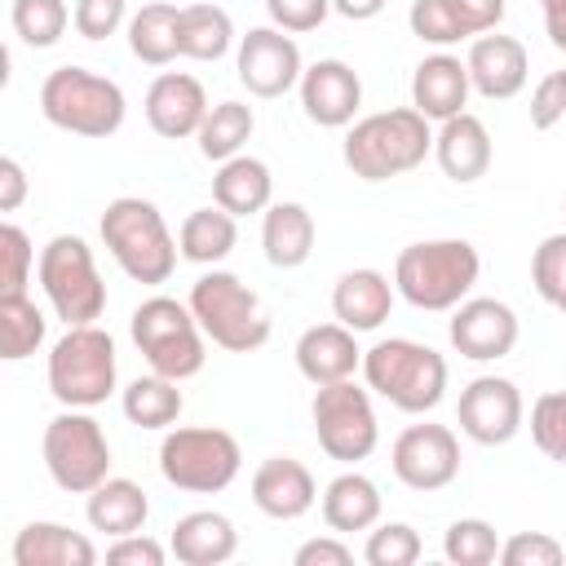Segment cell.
Returning a JSON list of instances; mask_svg holds the SVG:
<instances>
[{
	"mask_svg": "<svg viewBox=\"0 0 566 566\" xmlns=\"http://www.w3.org/2000/svg\"><path fill=\"white\" fill-rule=\"evenodd\" d=\"M447 336L460 358L495 363V358H509L517 345V314H513V305H504L495 296H469L451 310Z\"/></svg>",
	"mask_w": 566,
	"mask_h": 566,
	"instance_id": "2e32d148",
	"label": "cell"
},
{
	"mask_svg": "<svg viewBox=\"0 0 566 566\" xmlns=\"http://www.w3.org/2000/svg\"><path fill=\"white\" fill-rule=\"evenodd\" d=\"M40 115L71 133V137H115L124 128V115H128V102H124V88L111 80V75H97L88 66H53L40 84Z\"/></svg>",
	"mask_w": 566,
	"mask_h": 566,
	"instance_id": "5b68a950",
	"label": "cell"
},
{
	"mask_svg": "<svg viewBox=\"0 0 566 566\" xmlns=\"http://www.w3.org/2000/svg\"><path fill=\"white\" fill-rule=\"evenodd\" d=\"M557 310H562V318H566V296H562V305H557Z\"/></svg>",
	"mask_w": 566,
	"mask_h": 566,
	"instance_id": "11a10c76",
	"label": "cell"
},
{
	"mask_svg": "<svg viewBox=\"0 0 566 566\" xmlns=\"http://www.w3.org/2000/svg\"><path fill=\"white\" fill-rule=\"evenodd\" d=\"M433 150V128L416 106H389L349 124L340 159L358 181H394L424 164Z\"/></svg>",
	"mask_w": 566,
	"mask_h": 566,
	"instance_id": "6da1fadb",
	"label": "cell"
},
{
	"mask_svg": "<svg viewBox=\"0 0 566 566\" xmlns=\"http://www.w3.org/2000/svg\"><path fill=\"white\" fill-rule=\"evenodd\" d=\"M447 9L460 22L464 40H478L504 22V0H447Z\"/></svg>",
	"mask_w": 566,
	"mask_h": 566,
	"instance_id": "681fc988",
	"label": "cell"
},
{
	"mask_svg": "<svg viewBox=\"0 0 566 566\" xmlns=\"http://www.w3.org/2000/svg\"><path fill=\"white\" fill-rule=\"evenodd\" d=\"M473 84H469V66L455 57V53H429L420 57V66L411 71V106L429 119V124H442L451 115L464 111Z\"/></svg>",
	"mask_w": 566,
	"mask_h": 566,
	"instance_id": "7402d4cb",
	"label": "cell"
},
{
	"mask_svg": "<svg viewBox=\"0 0 566 566\" xmlns=\"http://www.w3.org/2000/svg\"><path fill=\"white\" fill-rule=\"evenodd\" d=\"M482 274V256L469 239H424L407 243L394 261V287L407 305L424 314H447L469 301Z\"/></svg>",
	"mask_w": 566,
	"mask_h": 566,
	"instance_id": "7a4b0ae2",
	"label": "cell"
},
{
	"mask_svg": "<svg viewBox=\"0 0 566 566\" xmlns=\"http://www.w3.org/2000/svg\"><path fill=\"white\" fill-rule=\"evenodd\" d=\"M177 18L181 9L172 0H150L128 18V49L137 62L146 66H168L172 57H181L177 49Z\"/></svg>",
	"mask_w": 566,
	"mask_h": 566,
	"instance_id": "836d02e7",
	"label": "cell"
},
{
	"mask_svg": "<svg viewBox=\"0 0 566 566\" xmlns=\"http://www.w3.org/2000/svg\"><path fill=\"white\" fill-rule=\"evenodd\" d=\"M234 71H239V84L252 93V97H283L301 84L305 75V62H301V49L287 31L279 27H252L248 35H239V53H234Z\"/></svg>",
	"mask_w": 566,
	"mask_h": 566,
	"instance_id": "9a60e30c",
	"label": "cell"
},
{
	"mask_svg": "<svg viewBox=\"0 0 566 566\" xmlns=\"http://www.w3.org/2000/svg\"><path fill=\"white\" fill-rule=\"evenodd\" d=\"M491 155H495V150H491V133H486V124H482L478 115H469V111L442 119L438 133H433V159H438V168H442L451 181H460V186H473L478 177H486Z\"/></svg>",
	"mask_w": 566,
	"mask_h": 566,
	"instance_id": "603a6c76",
	"label": "cell"
},
{
	"mask_svg": "<svg viewBox=\"0 0 566 566\" xmlns=\"http://www.w3.org/2000/svg\"><path fill=\"white\" fill-rule=\"evenodd\" d=\"M394 292L398 287L380 270H371V265L345 270L336 279V287H332V314L349 332H376L389 318V310H394Z\"/></svg>",
	"mask_w": 566,
	"mask_h": 566,
	"instance_id": "d4e9b609",
	"label": "cell"
},
{
	"mask_svg": "<svg viewBox=\"0 0 566 566\" xmlns=\"http://www.w3.org/2000/svg\"><path fill=\"white\" fill-rule=\"evenodd\" d=\"M9 22L27 49H53L71 27V9L66 0H13Z\"/></svg>",
	"mask_w": 566,
	"mask_h": 566,
	"instance_id": "8d00e7d4",
	"label": "cell"
},
{
	"mask_svg": "<svg viewBox=\"0 0 566 566\" xmlns=\"http://www.w3.org/2000/svg\"><path fill=\"white\" fill-rule=\"evenodd\" d=\"M27 172H22V164L13 159V155H4L0 159V212H18L22 208V199H27Z\"/></svg>",
	"mask_w": 566,
	"mask_h": 566,
	"instance_id": "816d5d0a",
	"label": "cell"
},
{
	"mask_svg": "<svg viewBox=\"0 0 566 566\" xmlns=\"http://www.w3.org/2000/svg\"><path fill=\"white\" fill-rule=\"evenodd\" d=\"M9 557L13 566H93L97 548L84 531H71L62 522H27L13 535Z\"/></svg>",
	"mask_w": 566,
	"mask_h": 566,
	"instance_id": "484cf974",
	"label": "cell"
},
{
	"mask_svg": "<svg viewBox=\"0 0 566 566\" xmlns=\"http://www.w3.org/2000/svg\"><path fill=\"white\" fill-rule=\"evenodd\" d=\"M539 9H544V31H548L553 49L566 53V0H539Z\"/></svg>",
	"mask_w": 566,
	"mask_h": 566,
	"instance_id": "f5cc1de1",
	"label": "cell"
},
{
	"mask_svg": "<svg viewBox=\"0 0 566 566\" xmlns=\"http://www.w3.org/2000/svg\"><path fill=\"white\" fill-rule=\"evenodd\" d=\"M35 265L40 261H35V248H31L27 230L4 221L0 226V296H22Z\"/></svg>",
	"mask_w": 566,
	"mask_h": 566,
	"instance_id": "60d3db41",
	"label": "cell"
},
{
	"mask_svg": "<svg viewBox=\"0 0 566 566\" xmlns=\"http://www.w3.org/2000/svg\"><path fill=\"white\" fill-rule=\"evenodd\" d=\"M500 544H504V539H500L495 526L482 522V517H460V522H451L447 535H442V553H447L451 566H491V562L500 557Z\"/></svg>",
	"mask_w": 566,
	"mask_h": 566,
	"instance_id": "74e56055",
	"label": "cell"
},
{
	"mask_svg": "<svg viewBox=\"0 0 566 566\" xmlns=\"http://www.w3.org/2000/svg\"><path fill=\"white\" fill-rule=\"evenodd\" d=\"M385 4H389V0H332V9H336L340 18H349V22H371Z\"/></svg>",
	"mask_w": 566,
	"mask_h": 566,
	"instance_id": "db71d44e",
	"label": "cell"
},
{
	"mask_svg": "<svg viewBox=\"0 0 566 566\" xmlns=\"http://www.w3.org/2000/svg\"><path fill=\"white\" fill-rule=\"evenodd\" d=\"M531 442L548 460L566 464V389H548L531 402Z\"/></svg>",
	"mask_w": 566,
	"mask_h": 566,
	"instance_id": "ab89813d",
	"label": "cell"
},
{
	"mask_svg": "<svg viewBox=\"0 0 566 566\" xmlns=\"http://www.w3.org/2000/svg\"><path fill=\"white\" fill-rule=\"evenodd\" d=\"M35 279L44 287L53 314L66 327H80V323H97L102 318V310H106V283L97 274L93 248L80 234H53L40 248Z\"/></svg>",
	"mask_w": 566,
	"mask_h": 566,
	"instance_id": "8fae6325",
	"label": "cell"
},
{
	"mask_svg": "<svg viewBox=\"0 0 566 566\" xmlns=\"http://www.w3.org/2000/svg\"><path fill=\"white\" fill-rule=\"evenodd\" d=\"M115 380H119L115 340L97 323L66 327V336L53 340V349H49V394L62 407H97L115 394Z\"/></svg>",
	"mask_w": 566,
	"mask_h": 566,
	"instance_id": "9c48e42d",
	"label": "cell"
},
{
	"mask_svg": "<svg viewBox=\"0 0 566 566\" xmlns=\"http://www.w3.org/2000/svg\"><path fill=\"white\" fill-rule=\"evenodd\" d=\"M239 217H230L221 203L212 208H195L186 212L181 230H177V248H181V261H195V265H221L234 243H239Z\"/></svg>",
	"mask_w": 566,
	"mask_h": 566,
	"instance_id": "4dcf8cb0",
	"label": "cell"
},
{
	"mask_svg": "<svg viewBox=\"0 0 566 566\" xmlns=\"http://www.w3.org/2000/svg\"><path fill=\"white\" fill-rule=\"evenodd\" d=\"M318 482L314 473L292 455H270L252 473V504L274 522H296L314 509Z\"/></svg>",
	"mask_w": 566,
	"mask_h": 566,
	"instance_id": "ffe728a7",
	"label": "cell"
},
{
	"mask_svg": "<svg viewBox=\"0 0 566 566\" xmlns=\"http://www.w3.org/2000/svg\"><path fill=\"white\" fill-rule=\"evenodd\" d=\"M389 469L407 491H442L460 478V438L447 424H407L389 447Z\"/></svg>",
	"mask_w": 566,
	"mask_h": 566,
	"instance_id": "4fadbf2b",
	"label": "cell"
},
{
	"mask_svg": "<svg viewBox=\"0 0 566 566\" xmlns=\"http://www.w3.org/2000/svg\"><path fill=\"white\" fill-rule=\"evenodd\" d=\"M420 535L416 526L407 522H376L367 531V544H363V562L367 566H416L420 562Z\"/></svg>",
	"mask_w": 566,
	"mask_h": 566,
	"instance_id": "f35d334b",
	"label": "cell"
},
{
	"mask_svg": "<svg viewBox=\"0 0 566 566\" xmlns=\"http://www.w3.org/2000/svg\"><path fill=\"white\" fill-rule=\"evenodd\" d=\"M363 380L371 394H380L389 407L407 416H424L447 394V358L411 336H389L363 349Z\"/></svg>",
	"mask_w": 566,
	"mask_h": 566,
	"instance_id": "277c9868",
	"label": "cell"
},
{
	"mask_svg": "<svg viewBox=\"0 0 566 566\" xmlns=\"http://www.w3.org/2000/svg\"><path fill=\"white\" fill-rule=\"evenodd\" d=\"M234 44V22L221 4H181V18H177V49L181 57H195V62H217L226 57Z\"/></svg>",
	"mask_w": 566,
	"mask_h": 566,
	"instance_id": "1f68e13d",
	"label": "cell"
},
{
	"mask_svg": "<svg viewBox=\"0 0 566 566\" xmlns=\"http://www.w3.org/2000/svg\"><path fill=\"white\" fill-rule=\"evenodd\" d=\"M296 566H349L354 562V548L332 531V535H318V539H305L292 557Z\"/></svg>",
	"mask_w": 566,
	"mask_h": 566,
	"instance_id": "f907efd6",
	"label": "cell"
},
{
	"mask_svg": "<svg viewBox=\"0 0 566 566\" xmlns=\"http://www.w3.org/2000/svg\"><path fill=\"white\" fill-rule=\"evenodd\" d=\"M177 385L181 380H168L159 371L128 380L124 394H119V407H124L128 424H137V429H172L181 420V407H186Z\"/></svg>",
	"mask_w": 566,
	"mask_h": 566,
	"instance_id": "d6a6232c",
	"label": "cell"
},
{
	"mask_svg": "<svg viewBox=\"0 0 566 566\" xmlns=\"http://www.w3.org/2000/svg\"><path fill=\"white\" fill-rule=\"evenodd\" d=\"M531 128L535 133H548L566 119V71H548L535 88H531Z\"/></svg>",
	"mask_w": 566,
	"mask_h": 566,
	"instance_id": "bcb514c9",
	"label": "cell"
},
{
	"mask_svg": "<svg viewBox=\"0 0 566 566\" xmlns=\"http://www.w3.org/2000/svg\"><path fill=\"white\" fill-rule=\"evenodd\" d=\"M243 469V447L217 424H172L159 442V473L186 495H217Z\"/></svg>",
	"mask_w": 566,
	"mask_h": 566,
	"instance_id": "ba28073f",
	"label": "cell"
},
{
	"mask_svg": "<svg viewBox=\"0 0 566 566\" xmlns=\"http://www.w3.org/2000/svg\"><path fill=\"white\" fill-rule=\"evenodd\" d=\"M380 509H385L380 486H376L367 473H358V469H345V473H336V478L323 486V522H327V531H336V535L371 531V526L380 522Z\"/></svg>",
	"mask_w": 566,
	"mask_h": 566,
	"instance_id": "83f0119b",
	"label": "cell"
},
{
	"mask_svg": "<svg viewBox=\"0 0 566 566\" xmlns=\"http://www.w3.org/2000/svg\"><path fill=\"white\" fill-rule=\"evenodd\" d=\"M44 314L40 305L22 292V296H0V358L4 363H22L44 345Z\"/></svg>",
	"mask_w": 566,
	"mask_h": 566,
	"instance_id": "d590c367",
	"label": "cell"
},
{
	"mask_svg": "<svg viewBox=\"0 0 566 566\" xmlns=\"http://www.w3.org/2000/svg\"><path fill=\"white\" fill-rule=\"evenodd\" d=\"M261 248L274 270H301L314 252V217L305 203L283 199L261 212Z\"/></svg>",
	"mask_w": 566,
	"mask_h": 566,
	"instance_id": "4316f807",
	"label": "cell"
},
{
	"mask_svg": "<svg viewBox=\"0 0 566 566\" xmlns=\"http://www.w3.org/2000/svg\"><path fill=\"white\" fill-rule=\"evenodd\" d=\"M71 27L84 40H106L119 27H128V0H75L71 9Z\"/></svg>",
	"mask_w": 566,
	"mask_h": 566,
	"instance_id": "f6af8a7d",
	"label": "cell"
},
{
	"mask_svg": "<svg viewBox=\"0 0 566 566\" xmlns=\"http://www.w3.org/2000/svg\"><path fill=\"white\" fill-rule=\"evenodd\" d=\"M164 557H168V548H164L159 539H150L146 531L119 535V539H111V548H106V562H111V566H164Z\"/></svg>",
	"mask_w": 566,
	"mask_h": 566,
	"instance_id": "c3c4849f",
	"label": "cell"
},
{
	"mask_svg": "<svg viewBox=\"0 0 566 566\" xmlns=\"http://www.w3.org/2000/svg\"><path fill=\"white\" fill-rule=\"evenodd\" d=\"M500 562L504 566H562L566 548L548 531H517L500 544Z\"/></svg>",
	"mask_w": 566,
	"mask_h": 566,
	"instance_id": "ee69618b",
	"label": "cell"
},
{
	"mask_svg": "<svg viewBox=\"0 0 566 566\" xmlns=\"http://www.w3.org/2000/svg\"><path fill=\"white\" fill-rule=\"evenodd\" d=\"M455 420H460V433L469 442H478V447H504V442L517 438V429L526 420L522 389L509 376H473L460 389Z\"/></svg>",
	"mask_w": 566,
	"mask_h": 566,
	"instance_id": "5bb4252c",
	"label": "cell"
},
{
	"mask_svg": "<svg viewBox=\"0 0 566 566\" xmlns=\"http://www.w3.org/2000/svg\"><path fill=\"white\" fill-rule=\"evenodd\" d=\"M358 332H349L345 323H314L296 336V371L318 389V385H336L349 380L354 371H363V349L354 340Z\"/></svg>",
	"mask_w": 566,
	"mask_h": 566,
	"instance_id": "44dd1931",
	"label": "cell"
},
{
	"mask_svg": "<svg viewBox=\"0 0 566 566\" xmlns=\"http://www.w3.org/2000/svg\"><path fill=\"white\" fill-rule=\"evenodd\" d=\"M469 84L473 93H482L486 102H509L526 88V75H531V57H526V44L513 40V35H500V31H486L469 44Z\"/></svg>",
	"mask_w": 566,
	"mask_h": 566,
	"instance_id": "ac0fdd59",
	"label": "cell"
},
{
	"mask_svg": "<svg viewBox=\"0 0 566 566\" xmlns=\"http://www.w3.org/2000/svg\"><path fill=\"white\" fill-rule=\"evenodd\" d=\"M168 548L181 566H221L239 553V531L226 513L217 509H195L186 517L172 522V535H168Z\"/></svg>",
	"mask_w": 566,
	"mask_h": 566,
	"instance_id": "cb8c5ba5",
	"label": "cell"
},
{
	"mask_svg": "<svg viewBox=\"0 0 566 566\" xmlns=\"http://www.w3.org/2000/svg\"><path fill=\"white\" fill-rule=\"evenodd\" d=\"M212 203H221L230 217H252L265 212L274 203V177L270 164L256 155H234L226 164H217L212 177Z\"/></svg>",
	"mask_w": 566,
	"mask_h": 566,
	"instance_id": "f1b7e54d",
	"label": "cell"
},
{
	"mask_svg": "<svg viewBox=\"0 0 566 566\" xmlns=\"http://www.w3.org/2000/svg\"><path fill=\"white\" fill-rule=\"evenodd\" d=\"M562 212H566V199H562Z\"/></svg>",
	"mask_w": 566,
	"mask_h": 566,
	"instance_id": "9f6ffc18",
	"label": "cell"
},
{
	"mask_svg": "<svg viewBox=\"0 0 566 566\" xmlns=\"http://www.w3.org/2000/svg\"><path fill=\"white\" fill-rule=\"evenodd\" d=\"M407 27H411V35H416L420 44H433V49H451V44L464 40V31H460V22L451 18L447 0H411Z\"/></svg>",
	"mask_w": 566,
	"mask_h": 566,
	"instance_id": "b9f144b4",
	"label": "cell"
},
{
	"mask_svg": "<svg viewBox=\"0 0 566 566\" xmlns=\"http://www.w3.org/2000/svg\"><path fill=\"white\" fill-rule=\"evenodd\" d=\"M40 455L53 486L66 495H88L97 482L111 478V442L102 420L88 416V407H62L44 424Z\"/></svg>",
	"mask_w": 566,
	"mask_h": 566,
	"instance_id": "30bf717a",
	"label": "cell"
},
{
	"mask_svg": "<svg viewBox=\"0 0 566 566\" xmlns=\"http://www.w3.org/2000/svg\"><path fill=\"white\" fill-rule=\"evenodd\" d=\"M310 420H314V438H318L323 455L336 464H358L380 442L371 389L354 385V376L336 380V385H318L314 402H310Z\"/></svg>",
	"mask_w": 566,
	"mask_h": 566,
	"instance_id": "7c38bea8",
	"label": "cell"
},
{
	"mask_svg": "<svg viewBox=\"0 0 566 566\" xmlns=\"http://www.w3.org/2000/svg\"><path fill=\"white\" fill-rule=\"evenodd\" d=\"M208 93L195 75L186 71H164L150 80L146 88V124L164 137V142H186L199 133L203 115H208Z\"/></svg>",
	"mask_w": 566,
	"mask_h": 566,
	"instance_id": "d6986e66",
	"label": "cell"
},
{
	"mask_svg": "<svg viewBox=\"0 0 566 566\" xmlns=\"http://www.w3.org/2000/svg\"><path fill=\"white\" fill-rule=\"evenodd\" d=\"M265 13H270V27L301 35L323 27V18L332 13V0H265Z\"/></svg>",
	"mask_w": 566,
	"mask_h": 566,
	"instance_id": "7dc6e473",
	"label": "cell"
},
{
	"mask_svg": "<svg viewBox=\"0 0 566 566\" xmlns=\"http://www.w3.org/2000/svg\"><path fill=\"white\" fill-rule=\"evenodd\" d=\"M84 517H88L93 531L119 539V535H133V531L146 526L150 500H146V491H142L133 478H106V482H97V486L88 491Z\"/></svg>",
	"mask_w": 566,
	"mask_h": 566,
	"instance_id": "f546056e",
	"label": "cell"
},
{
	"mask_svg": "<svg viewBox=\"0 0 566 566\" xmlns=\"http://www.w3.org/2000/svg\"><path fill=\"white\" fill-rule=\"evenodd\" d=\"M128 336H133L137 354L146 358V367L168 380H190L208 363V349H203L208 336L186 301L146 296L128 318Z\"/></svg>",
	"mask_w": 566,
	"mask_h": 566,
	"instance_id": "52a82bcc",
	"label": "cell"
},
{
	"mask_svg": "<svg viewBox=\"0 0 566 566\" xmlns=\"http://www.w3.org/2000/svg\"><path fill=\"white\" fill-rule=\"evenodd\" d=\"M97 230H102L106 252L115 256V265H119L133 283L159 287V283L172 279L181 248H177V239H172L164 212H159L150 199H142V195H119V199H111L106 212H102V221H97Z\"/></svg>",
	"mask_w": 566,
	"mask_h": 566,
	"instance_id": "3957f363",
	"label": "cell"
},
{
	"mask_svg": "<svg viewBox=\"0 0 566 566\" xmlns=\"http://www.w3.org/2000/svg\"><path fill=\"white\" fill-rule=\"evenodd\" d=\"M296 88H301L305 119L318 128H349L363 106V80L340 57H318L314 66H305Z\"/></svg>",
	"mask_w": 566,
	"mask_h": 566,
	"instance_id": "e0dca14e",
	"label": "cell"
},
{
	"mask_svg": "<svg viewBox=\"0 0 566 566\" xmlns=\"http://www.w3.org/2000/svg\"><path fill=\"white\" fill-rule=\"evenodd\" d=\"M531 283H535V292L553 310L562 305V296H566V230L562 234H548L535 248V256H531Z\"/></svg>",
	"mask_w": 566,
	"mask_h": 566,
	"instance_id": "7bdbcfd3",
	"label": "cell"
},
{
	"mask_svg": "<svg viewBox=\"0 0 566 566\" xmlns=\"http://www.w3.org/2000/svg\"><path fill=\"white\" fill-rule=\"evenodd\" d=\"M186 305L195 310L203 336L226 349V354H252L270 340V314L261 305V296L230 270H203L190 283Z\"/></svg>",
	"mask_w": 566,
	"mask_h": 566,
	"instance_id": "8992f818",
	"label": "cell"
},
{
	"mask_svg": "<svg viewBox=\"0 0 566 566\" xmlns=\"http://www.w3.org/2000/svg\"><path fill=\"white\" fill-rule=\"evenodd\" d=\"M252 128H256V115H252L248 102H234V97H230V102H217V106L203 115L199 133H195L199 155L212 159V164H226V159L243 155Z\"/></svg>",
	"mask_w": 566,
	"mask_h": 566,
	"instance_id": "e575fe53",
	"label": "cell"
}]
</instances>
